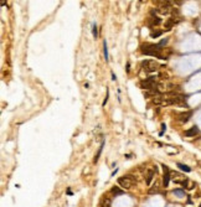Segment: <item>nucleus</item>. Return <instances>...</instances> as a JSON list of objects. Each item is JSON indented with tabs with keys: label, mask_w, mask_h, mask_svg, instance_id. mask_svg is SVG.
I'll return each mask as SVG.
<instances>
[{
	"label": "nucleus",
	"mask_w": 201,
	"mask_h": 207,
	"mask_svg": "<svg viewBox=\"0 0 201 207\" xmlns=\"http://www.w3.org/2000/svg\"><path fill=\"white\" fill-rule=\"evenodd\" d=\"M140 51L144 55H150V56H154V57H156V58H161V60H165L167 58V56H164L161 53V47H160L158 43H155V45L143 43L140 46Z\"/></svg>",
	"instance_id": "nucleus-1"
},
{
	"label": "nucleus",
	"mask_w": 201,
	"mask_h": 207,
	"mask_svg": "<svg viewBox=\"0 0 201 207\" xmlns=\"http://www.w3.org/2000/svg\"><path fill=\"white\" fill-rule=\"evenodd\" d=\"M134 184H135V178L132 175H124V176L118 178V185L123 190H130L134 186Z\"/></svg>",
	"instance_id": "nucleus-2"
},
{
	"label": "nucleus",
	"mask_w": 201,
	"mask_h": 207,
	"mask_svg": "<svg viewBox=\"0 0 201 207\" xmlns=\"http://www.w3.org/2000/svg\"><path fill=\"white\" fill-rule=\"evenodd\" d=\"M142 67L145 70V72H155L156 70H158V67H159V63L158 62H155V61H153V60H148V61H143L142 62Z\"/></svg>",
	"instance_id": "nucleus-3"
},
{
	"label": "nucleus",
	"mask_w": 201,
	"mask_h": 207,
	"mask_svg": "<svg viewBox=\"0 0 201 207\" xmlns=\"http://www.w3.org/2000/svg\"><path fill=\"white\" fill-rule=\"evenodd\" d=\"M159 3V6H158V10L161 15H168L170 13V1H158Z\"/></svg>",
	"instance_id": "nucleus-4"
},
{
	"label": "nucleus",
	"mask_w": 201,
	"mask_h": 207,
	"mask_svg": "<svg viewBox=\"0 0 201 207\" xmlns=\"http://www.w3.org/2000/svg\"><path fill=\"white\" fill-rule=\"evenodd\" d=\"M199 134V128L196 127V125H194V127H191L190 129H187L186 131H185V136H187V138H191V136H195Z\"/></svg>",
	"instance_id": "nucleus-5"
},
{
	"label": "nucleus",
	"mask_w": 201,
	"mask_h": 207,
	"mask_svg": "<svg viewBox=\"0 0 201 207\" xmlns=\"http://www.w3.org/2000/svg\"><path fill=\"white\" fill-rule=\"evenodd\" d=\"M191 112H185V113H181L180 115H179V120L182 121V123H186L189 119H190V117H191Z\"/></svg>",
	"instance_id": "nucleus-6"
},
{
	"label": "nucleus",
	"mask_w": 201,
	"mask_h": 207,
	"mask_svg": "<svg viewBox=\"0 0 201 207\" xmlns=\"http://www.w3.org/2000/svg\"><path fill=\"white\" fill-rule=\"evenodd\" d=\"M173 193L176 196V197H179V199L185 197V191H184L182 189H175V190L173 191Z\"/></svg>",
	"instance_id": "nucleus-7"
},
{
	"label": "nucleus",
	"mask_w": 201,
	"mask_h": 207,
	"mask_svg": "<svg viewBox=\"0 0 201 207\" xmlns=\"http://www.w3.org/2000/svg\"><path fill=\"white\" fill-rule=\"evenodd\" d=\"M111 191H112V193H113L114 196H119V195H123V193H124V191H123L122 189L117 187V186H113V187L111 189Z\"/></svg>",
	"instance_id": "nucleus-8"
},
{
	"label": "nucleus",
	"mask_w": 201,
	"mask_h": 207,
	"mask_svg": "<svg viewBox=\"0 0 201 207\" xmlns=\"http://www.w3.org/2000/svg\"><path fill=\"white\" fill-rule=\"evenodd\" d=\"M152 102H153V104H156V106H158V104H161V103L164 102V99H163V96H161V94H158L156 97H154V98H153Z\"/></svg>",
	"instance_id": "nucleus-9"
},
{
	"label": "nucleus",
	"mask_w": 201,
	"mask_h": 207,
	"mask_svg": "<svg viewBox=\"0 0 201 207\" xmlns=\"http://www.w3.org/2000/svg\"><path fill=\"white\" fill-rule=\"evenodd\" d=\"M158 94H160L158 91H148V92H144V97H145V98H150V97L154 98V97H156Z\"/></svg>",
	"instance_id": "nucleus-10"
},
{
	"label": "nucleus",
	"mask_w": 201,
	"mask_h": 207,
	"mask_svg": "<svg viewBox=\"0 0 201 207\" xmlns=\"http://www.w3.org/2000/svg\"><path fill=\"white\" fill-rule=\"evenodd\" d=\"M103 146H104V140H102V144H101V146H99V149H98V151H97V155H96L94 159H93V161H94V163H97L98 161V159H99L101 154H102V151H103Z\"/></svg>",
	"instance_id": "nucleus-11"
},
{
	"label": "nucleus",
	"mask_w": 201,
	"mask_h": 207,
	"mask_svg": "<svg viewBox=\"0 0 201 207\" xmlns=\"http://www.w3.org/2000/svg\"><path fill=\"white\" fill-rule=\"evenodd\" d=\"M178 167L180 169L181 171H184V172H190L191 171V167L190 166H187V165H184V164H181V163H178Z\"/></svg>",
	"instance_id": "nucleus-12"
},
{
	"label": "nucleus",
	"mask_w": 201,
	"mask_h": 207,
	"mask_svg": "<svg viewBox=\"0 0 201 207\" xmlns=\"http://www.w3.org/2000/svg\"><path fill=\"white\" fill-rule=\"evenodd\" d=\"M169 182H170V172H167L164 175V177H163V185H164V187H168Z\"/></svg>",
	"instance_id": "nucleus-13"
},
{
	"label": "nucleus",
	"mask_w": 201,
	"mask_h": 207,
	"mask_svg": "<svg viewBox=\"0 0 201 207\" xmlns=\"http://www.w3.org/2000/svg\"><path fill=\"white\" fill-rule=\"evenodd\" d=\"M181 184H182V186H184V187H186V189H193V187L195 186L194 182H193L191 180H184Z\"/></svg>",
	"instance_id": "nucleus-14"
},
{
	"label": "nucleus",
	"mask_w": 201,
	"mask_h": 207,
	"mask_svg": "<svg viewBox=\"0 0 201 207\" xmlns=\"http://www.w3.org/2000/svg\"><path fill=\"white\" fill-rule=\"evenodd\" d=\"M103 55H104V58H106V61H108V46H107V41L104 40L103 41Z\"/></svg>",
	"instance_id": "nucleus-15"
},
{
	"label": "nucleus",
	"mask_w": 201,
	"mask_h": 207,
	"mask_svg": "<svg viewBox=\"0 0 201 207\" xmlns=\"http://www.w3.org/2000/svg\"><path fill=\"white\" fill-rule=\"evenodd\" d=\"M174 24H176V21H175V19H169L167 22H165V29H171L173 27V25Z\"/></svg>",
	"instance_id": "nucleus-16"
},
{
	"label": "nucleus",
	"mask_w": 201,
	"mask_h": 207,
	"mask_svg": "<svg viewBox=\"0 0 201 207\" xmlns=\"http://www.w3.org/2000/svg\"><path fill=\"white\" fill-rule=\"evenodd\" d=\"M153 176H154V171H153V170H150V171H149V174H148V177H146V182H145V184H146L148 186H149L150 184H152V181H153Z\"/></svg>",
	"instance_id": "nucleus-17"
},
{
	"label": "nucleus",
	"mask_w": 201,
	"mask_h": 207,
	"mask_svg": "<svg viewBox=\"0 0 201 207\" xmlns=\"http://www.w3.org/2000/svg\"><path fill=\"white\" fill-rule=\"evenodd\" d=\"M92 35H93L94 39H97L98 37V29H97V24H96V22L92 25Z\"/></svg>",
	"instance_id": "nucleus-18"
},
{
	"label": "nucleus",
	"mask_w": 201,
	"mask_h": 207,
	"mask_svg": "<svg viewBox=\"0 0 201 207\" xmlns=\"http://www.w3.org/2000/svg\"><path fill=\"white\" fill-rule=\"evenodd\" d=\"M101 207H111V201L109 200H103L101 202Z\"/></svg>",
	"instance_id": "nucleus-19"
},
{
	"label": "nucleus",
	"mask_w": 201,
	"mask_h": 207,
	"mask_svg": "<svg viewBox=\"0 0 201 207\" xmlns=\"http://www.w3.org/2000/svg\"><path fill=\"white\" fill-rule=\"evenodd\" d=\"M160 35H163V31H154V32L150 34V36H152L153 39H154V37H159Z\"/></svg>",
	"instance_id": "nucleus-20"
},
{
	"label": "nucleus",
	"mask_w": 201,
	"mask_h": 207,
	"mask_svg": "<svg viewBox=\"0 0 201 207\" xmlns=\"http://www.w3.org/2000/svg\"><path fill=\"white\" fill-rule=\"evenodd\" d=\"M165 128H167V127H165V124L163 123V124H161V131H160V133H159V135H160V136H161V135H164V131H165Z\"/></svg>",
	"instance_id": "nucleus-21"
},
{
	"label": "nucleus",
	"mask_w": 201,
	"mask_h": 207,
	"mask_svg": "<svg viewBox=\"0 0 201 207\" xmlns=\"http://www.w3.org/2000/svg\"><path fill=\"white\" fill-rule=\"evenodd\" d=\"M167 42H168V39H165V40H161V41H160V42L158 43V45H159L160 47H161V46H164V45H167Z\"/></svg>",
	"instance_id": "nucleus-22"
},
{
	"label": "nucleus",
	"mask_w": 201,
	"mask_h": 207,
	"mask_svg": "<svg viewBox=\"0 0 201 207\" xmlns=\"http://www.w3.org/2000/svg\"><path fill=\"white\" fill-rule=\"evenodd\" d=\"M108 97H109V93H107V96H106V98H104V100H103V106H106V104H107V100H108Z\"/></svg>",
	"instance_id": "nucleus-23"
},
{
	"label": "nucleus",
	"mask_w": 201,
	"mask_h": 207,
	"mask_svg": "<svg viewBox=\"0 0 201 207\" xmlns=\"http://www.w3.org/2000/svg\"><path fill=\"white\" fill-rule=\"evenodd\" d=\"M66 193H67L68 196H72V195H73V192L71 191V189H67V191H66Z\"/></svg>",
	"instance_id": "nucleus-24"
},
{
	"label": "nucleus",
	"mask_w": 201,
	"mask_h": 207,
	"mask_svg": "<svg viewBox=\"0 0 201 207\" xmlns=\"http://www.w3.org/2000/svg\"><path fill=\"white\" fill-rule=\"evenodd\" d=\"M5 3H6L5 0H1V1H0V5H1V6H4V5H5Z\"/></svg>",
	"instance_id": "nucleus-25"
},
{
	"label": "nucleus",
	"mask_w": 201,
	"mask_h": 207,
	"mask_svg": "<svg viewBox=\"0 0 201 207\" xmlns=\"http://www.w3.org/2000/svg\"><path fill=\"white\" fill-rule=\"evenodd\" d=\"M112 79H113V81H116V76H114V73H112Z\"/></svg>",
	"instance_id": "nucleus-26"
},
{
	"label": "nucleus",
	"mask_w": 201,
	"mask_h": 207,
	"mask_svg": "<svg viewBox=\"0 0 201 207\" xmlns=\"http://www.w3.org/2000/svg\"><path fill=\"white\" fill-rule=\"evenodd\" d=\"M200 207H201V205H200Z\"/></svg>",
	"instance_id": "nucleus-27"
}]
</instances>
